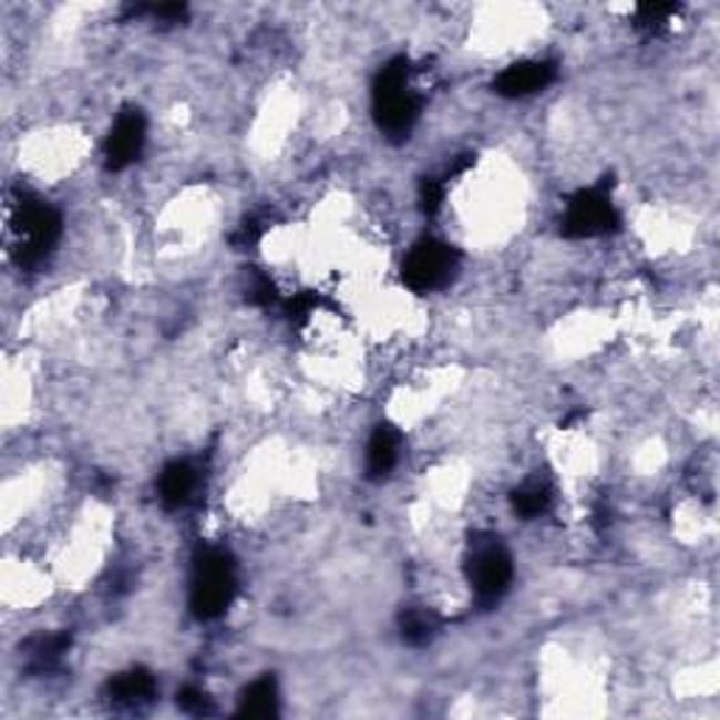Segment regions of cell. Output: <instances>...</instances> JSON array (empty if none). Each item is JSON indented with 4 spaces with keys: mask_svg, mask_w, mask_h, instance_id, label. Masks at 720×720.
<instances>
[{
    "mask_svg": "<svg viewBox=\"0 0 720 720\" xmlns=\"http://www.w3.org/2000/svg\"><path fill=\"white\" fill-rule=\"evenodd\" d=\"M416 111H420V102L409 82V62L394 60L383 68L378 88H374V113H378L380 127L391 135L409 133Z\"/></svg>",
    "mask_w": 720,
    "mask_h": 720,
    "instance_id": "obj_1",
    "label": "cell"
},
{
    "mask_svg": "<svg viewBox=\"0 0 720 720\" xmlns=\"http://www.w3.org/2000/svg\"><path fill=\"white\" fill-rule=\"evenodd\" d=\"M234 566L223 552H208L197 563L195 583H192V608L197 617L214 619L220 617L234 597Z\"/></svg>",
    "mask_w": 720,
    "mask_h": 720,
    "instance_id": "obj_2",
    "label": "cell"
},
{
    "mask_svg": "<svg viewBox=\"0 0 720 720\" xmlns=\"http://www.w3.org/2000/svg\"><path fill=\"white\" fill-rule=\"evenodd\" d=\"M453 268H456V257L445 243H420L409 254L403 265V276L409 281V287L414 290H436L451 279Z\"/></svg>",
    "mask_w": 720,
    "mask_h": 720,
    "instance_id": "obj_3",
    "label": "cell"
},
{
    "mask_svg": "<svg viewBox=\"0 0 720 720\" xmlns=\"http://www.w3.org/2000/svg\"><path fill=\"white\" fill-rule=\"evenodd\" d=\"M617 226V212L603 192H580L566 208L563 232L568 237H597Z\"/></svg>",
    "mask_w": 720,
    "mask_h": 720,
    "instance_id": "obj_4",
    "label": "cell"
},
{
    "mask_svg": "<svg viewBox=\"0 0 720 720\" xmlns=\"http://www.w3.org/2000/svg\"><path fill=\"white\" fill-rule=\"evenodd\" d=\"M513 580V560L501 546H484L471 560L473 592L482 603H495Z\"/></svg>",
    "mask_w": 720,
    "mask_h": 720,
    "instance_id": "obj_5",
    "label": "cell"
},
{
    "mask_svg": "<svg viewBox=\"0 0 720 720\" xmlns=\"http://www.w3.org/2000/svg\"><path fill=\"white\" fill-rule=\"evenodd\" d=\"M60 234V217L49 206L31 203L20 214V237H23L25 259H40L54 245Z\"/></svg>",
    "mask_w": 720,
    "mask_h": 720,
    "instance_id": "obj_6",
    "label": "cell"
},
{
    "mask_svg": "<svg viewBox=\"0 0 720 720\" xmlns=\"http://www.w3.org/2000/svg\"><path fill=\"white\" fill-rule=\"evenodd\" d=\"M141 147H144V119L133 111L122 113L111 138H107V164L113 169H122L138 158Z\"/></svg>",
    "mask_w": 720,
    "mask_h": 720,
    "instance_id": "obj_7",
    "label": "cell"
},
{
    "mask_svg": "<svg viewBox=\"0 0 720 720\" xmlns=\"http://www.w3.org/2000/svg\"><path fill=\"white\" fill-rule=\"evenodd\" d=\"M555 76V68L549 62H515L498 76L495 88L504 96H529L535 91H544Z\"/></svg>",
    "mask_w": 720,
    "mask_h": 720,
    "instance_id": "obj_8",
    "label": "cell"
},
{
    "mask_svg": "<svg viewBox=\"0 0 720 720\" xmlns=\"http://www.w3.org/2000/svg\"><path fill=\"white\" fill-rule=\"evenodd\" d=\"M195 484H197V476L192 464L186 462L169 464V467L164 471V476H161V501H164L166 507H181V504L189 501Z\"/></svg>",
    "mask_w": 720,
    "mask_h": 720,
    "instance_id": "obj_9",
    "label": "cell"
},
{
    "mask_svg": "<svg viewBox=\"0 0 720 720\" xmlns=\"http://www.w3.org/2000/svg\"><path fill=\"white\" fill-rule=\"evenodd\" d=\"M398 453H400L398 434L389 431V428H378L367 451L369 473H372V476H385V473L398 464Z\"/></svg>",
    "mask_w": 720,
    "mask_h": 720,
    "instance_id": "obj_10",
    "label": "cell"
},
{
    "mask_svg": "<svg viewBox=\"0 0 720 720\" xmlns=\"http://www.w3.org/2000/svg\"><path fill=\"white\" fill-rule=\"evenodd\" d=\"M153 692L155 681L153 676L144 670H130L111 683V696L116 698L119 703H144L153 698Z\"/></svg>",
    "mask_w": 720,
    "mask_h": 720,
    "instance_id": "obj_11",
    "label": "cell"
},
{
    "mask_svg": "<svg viewBox=\"0 0 720 720\" xmlns=\"http://www.w3.org/2000/svg\"><path fill=\"white\" fill-rule=\"evenodd\" d=\"M239 712L248 714V718H270L276 712V683L270 678H259L257 683H250L248 692L243 696Z\"/></svg>",
    "mask_w": 720,
    "mask_h": 720,
    "instance_id": "obj_12",
    "label": "cell"
},
{
    "mask_svg": "<svg viewBox=\"0 0 720 720\" xmlns=\"http://www.w3.org/2000/svg\"><path fill=\"white\" fill-rule=\"evenodd\" d=\"M546 507H549V490H546L544 484H526V487H521L518 493H515V510H518V515H524V518H535V515L544 513Z\"/></svg>",
    "mask_w": 720,
    "mask_h": 720,
    "instance_id": "obj_13",
    "label": "cell"
},
{
    "mask_svg": "<svg viewBox=\"0 0 720 720\" xmlns=\"http://www.w3.org/2000/svg\"><path fill=\"white\" fill-rule=\"evenodd\" d=\"M403 636L411 645H422V641L431 639V619L422 617V614H411L403 623Z\"/></svg>",
    "mask_w": 720,
    "mask_h": 720,
    "instance_id": "obj_14",
    "label": "cell"
},
{
    "mask_svg": "<svg viewBox=\"0 0 720 720\" xmlns=\"http://www.w3.org/2000/svg\"><path fill=\"white\" fill-rule=\"evenodd\" d=\"M181 703H184V709H189V712H206V696L197 690H186L184 696H181Z\"/></svg>",
    "mask_w": 720,
    "mask_h": 720,
    "instance_id": "obj_15",
    "label": "cell"
}]
</instances>
